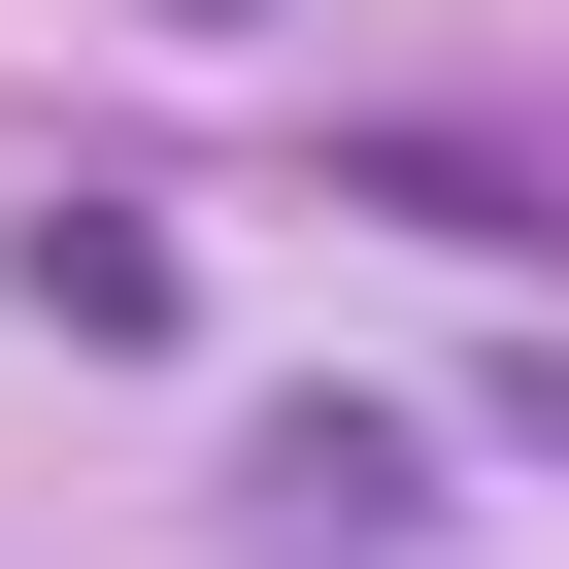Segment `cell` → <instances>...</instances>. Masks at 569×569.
I'll return each mask as SVG.
<instances>
[{"label":"cell","instance_id":"2","mask_svg":"<svg viewBox=\"0 0 569 569\" xmlns=\"http://www.w3.org/2000/svg\"><path fill=\"white\" fill-rule=\"evenodd\" d=\"M234 502H268V536H436V436L302 369V402H234Z\"/></svg>","mask_w":569,"mask_h":569},{"label":"cell","instance_id":"3","mask_svg":"<svg viewBox=\"0 0 569 569\" xmlns=\"http://www.w3.org/2000/svg\"><path fill=\"white\" fill-rule=\"evenodd\" d=\"M369 201H402V234H469V268H569V201H536L502 134H369Z\"/></svg>","mask_w":569,"mask_h":569},{"label":"cell","instance_id":"1","mask_svg":"<svg viewBox=\"0 0 569 569\" xmlns=\"http://www.w3.org/2000/svg\"><path fill=\"white\" fill-rule=\"evenodd\" d=\"M0 302H34L68 369H168V336H201V268H168V201H34V234H0Z\"/></svg>","mask_w":569,"mask_h":569},{"label":"cell","instance_id":"4","mask_svg":"<svg viewBox=\"0 0 569 569\" xmlns=\"http://www.w3.org/2000/svg\"><path fill=\"white\" fill-rule=\"evenodd\" d=\"M134 34H268V0H134Z\"/></svg>","mask_w":569,"mask_h":569}]
</instances>
